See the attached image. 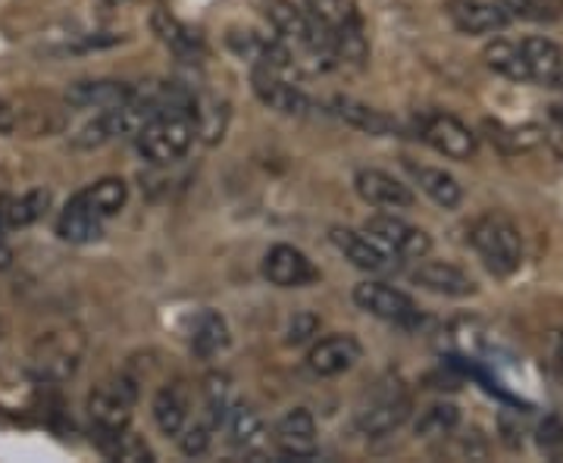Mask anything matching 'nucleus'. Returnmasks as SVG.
Instances as JSON below:
<instances>
[{
	"label": "nucleus",
	"instance_id": "obj_37",
	"mask_svg": "<svg viewBox=\"0 0 563 463\" xmlns=\"http://www.w3.org/2000/svg\"><path fill=\"white\" fill-rule=\"evenodd\" d=\"M317 332H320V317H317V313H310V310H301V313H295V317H291V322H288L285 344L298 348V344L310 342Z\"/></svg>",
	"mask_w": 563,
	"mask_h": 463
},
{
	"label": "nucleus",
	"instance_id": "obj_19",
	"mask_svg": "<svg viewBox=\"0 0 563 463\" xmlns=\"http://www.w3.org/2000/svg\"><path fill=\"white\" fill-rule=\"evenodd\" d=\"M129 101H132V85L129 81L88 79L66 88V103L79 107V110H98V113H103V110H113V107Z\"/></svg>",
	"mask_w": 563,
	"mask_h": 463
},
{
	"label": "nucleus",
	"instance_id": "obj_35",
	"mask_svg": "<svg viewBox=\"0 0 563 463\" xmlns=\"http://www.w3.org/2000/svg\"><path fill=\"white\" fill-rule=\"evenodd\" d=\"M510 20L523 22H551L558 20L561 0H501Z\"/></svg>",
	"mask_w": 563,
	"mask_h": 463
},
{
	"label": "nucleus",
	"instance_id": "obj_3",
	"mask_svg": "<svg viewBox=\"0 0 563 463\" xmlns=\"http://www.w3.org/2000/svg\"><path fill=\"white\" fill-rule=\"evenodd\" d=\"M470 244L483 257L488 273L514 276L523 263V235L514 222L501 213H485L470 229Z\"/></svg>",
	"mask_w": 563,
	"mask_h": 463
},
{
	"label": "nucleus",
	"instance_id": "obj_47",
	"mask_svg": "<svg viewBox=\"0 0 563 463\" xmlns=\"http://www.w3.org/2000/svg\"><path fill=\"white\" fill-rule=\"evenodd\" d=\"M561 3H563V0H561Z\"/></svg>",
	"mask_w": 563,
	"mask_h": 463
},
{
	"label": "nucleus",
	"instance_id": "obj_14",
	"mask_svg": "<svg viewBox=\"0 0 563 463\" xmlns=\"http://www.w3.org/2000/svg\"><path fill=\"white\" fill-rule=\"evenodd\" d=\"M354 191L361 195L363 203L369 207H379V210H407L413 207V191L410 185H404L401 179H395L391 173L385 169H357L354 176Z\"/></svg>",
	"mask_w": 563,
	"mask_h": 463
},
{
	"label": "nucleus",
	"instance_id": "obj_18",
	"mask_svg": "<svg viewBox=\"0 0 563 463\" xmlns=\"http://www.w3.org/2000/svg\"><path fill=\"white\" fill-rule=\"evenodd\" d=\"M151 414H154V423H157L163 436L176 439L188 423V417H191V388H188V383L173 379V383L163 385L161 392L154 395Z\"/></svg>",
	"mask_w": 563,
	"mask_h": 463
},
{
	"label": "nucleus",
	"instance_id": "obj_34",
	"mask_svg": "<svg viewBox=\"0 0 563 463\" xmlns=\"http://www.w3.org/2000/svg\"><path fill=\"white\" fill-rule=\"evenodd\" d=\"M492 142L501 147L504 154H520V151H532L544 142V125L539 122H526V125H495Z\"/></svg>",
	"mask_w": 563,
	"mask_h": 463
},
{
	"label": "nucleus",
	"instance_id": "obj_15",
	"mask_svg": "<svg viewBox=\"0 0 563 463\" xmlns=\"http://www.w3.org/2000/svg\"><path fill=\"white\" fill-rule=\"evenodd\" d=\"M363 357V348L361 342L354 339V335H329V339H320V342L310 348V354H307V366H310V373L313 376H320V379H332V376H342L347 373L354 363Z\"/></svg>",
	"mask_w": 563,
	"mask_h": 463
},
{
	"label": "nucleus",
	"instance_id": "obj_1",
	"mask_svg": "<svg viewBox=\"0 0 563 463\" xmlns=\"http://www.w3.org/2000/svg\"><path fill=\"white\" fill-rule=\"evenodd\" d=\"M303 10L310 13V20L317 22L320 29H325L339 63L361 66L369 57V44H366V29H363L357 0H307Z\"/></svg>",
	"mask_w": 563,
	"mask_h": 463
},
{
	"label": "nucleus",
	"instance_id": "obj_5",
	"mask_svg": "<svg viewBox=\"0 0 563 463\" xmlns=\"http://www.w3.org/2000/svg\"><path fill=\"white\" fill-rule=\"evenodd\" d=\"M81 357H85V335L76 329H57L41 335L29 351V373L38 383H66L69 376H76Z\"/></svg>",
	"mask_w": 563,
	"mask_h": 463
},
{
	"label": "nucleus",
	"instance_id": "obj_25",
	"mask_svg": "<svg viewBox=\"0 0 563 463\" xmlns=\"http://www.w3.org/2000/svg\"><path fill=\"white\" fill-rule=\"evenodd\" d=\"M407 173L413 176V181L420 185V191L426 198L444 207V210H454L463 201L461 181L454 179L451 173H444L439 166H422V163H407Z\"/></svg>",
	"mask_w": 563,
	"mask_h": 463
},
{
	"label": "nucleus",
	"instance_id": "obj_4",
	"mask_svg": "<svg viewBox=\"0 0 563 463\" xmlns=\"http://www.w3.org/2000/svg\"><path fill=\"white\" fill-rule=\"evenodd\" d=\"M195 139H198V129H195L191 113H157L144 122V129L135 135V147L147 163L173 166L191 151Z\"/></svg>",
	"mask_w": 563,
	"mask_h": 463
},
{
	"label": "nucleus",
	"instance_id": "obj_38",
	"mask_svg": "<svg viewBox=\"0 0 563 463\" xmlns=\"http://www.w3.org/2000/svg\"><path fill=\"white\" fill-rule=\"evenodd\" d=\"M498 429H501V439L510 451H520L523 448V439L529 429H526V420L520 417V410H501Z\"/></svg>",
	"mask_w": 563,
	"mask_h": 463
},
{
	"label": "nucleus",
	"instance_id": "obj_40",
	"mask_svg": "<svg viewBox=\"0 0 563 463\" xmlns=\"http://www.w3.org/2000/svg\"><path fill=\"white\" fill-rule=\"evenodd\" d=\"M457 454H461L463 461H485L488 458V444L485 439L473 429V432H466V436H457Z\"/></svg>",
	"mask_w": 563,
	"mask_h": 463
},
{
	"label": "nucleus",
	"instance_id": "obj_12",
	"mask_svg": "<svg viewBox=\"0 0 563 463\" xmlns=\"http://www.w3.org/2000/svg\"><path fill=\"white\" fill-rule=\"evenodd\" d=\"M263 279L276 288H303L317 283L320 269L295 244H273L263 257Z\"/></svg>",
	"mask_w": 563,
	"mask_h": 463
},
{
	"label": "nucleus",
	"instance_id": "obj_2",
	"mask_svg": "<svg viewBox=\"0 0 563 463\" xmlns=\"http://www.w3.org/2000/svg\"><path fill=\"white\" fill-rule=\"evenodd\" d=\"M413 414V398L398 379H379L357 404L354 426L369 439H383L398 432Z\"/></svg>",
	"mask_w": 563,
	"mask_h": 463
},
{
	"label": "nucleus",
	"instance_id": "obj_33",
	"mask_svg": "<svg viewBox=\"0 0 563 463\" xmlns=\"http://www.w3.org/2000/svg\"><path fill=\"white\" fill-rule=\"evenodd\" d=\"M232 404H235V395H232L229 376L210 373L203 379V420H210V423L220 429L225 423V417H229V410H232Z\"/></svg>",
	"mask_w": 563,
	"mask_h": 463
},
{
	"label": "nucleus",
	"instance_id": "obj_42",
	"mask_svg": "<svg viewBox=\"0 0 563 463\" xmlns=\"http://www.w3.org/2000/svg\"><path fill=\"white\" fill-rule=\"evenodd\" d=\"M13 132H20V110L0 98V135H13Z\"/></svg>",
	"mask_w": 563,
	"mask_h": 463
},
{
	"label": "nucleus",
	"instance_id": "obj_20",
	"mask_svg": "<svg viewBox=\"0 0 563 463\" xmlns=\"http://www.w3.org/2000/svg\"><path fill=\"white\" fill-rule=\"evenodd\" d=\"M329 107H332L335 120H342L344 125L357 129L369 139H388V135L398 132V120L383 113V110H376V107H369V103L354 101V98H335Z\"/></svg>",
	"mask_w": 563,
	"mask_h": 463
},
{
	"label": "nucleus",
	"instance_id": "obj_17",
	"mask_svg": "<svg viewBox=\"0 0 563 463\" xmlns=\"http://www.w3.org/2000/svg\"><path fill=\"white\" fill-rule=\"evenodd\" d=\"M410 279H413V285H420L432 295H442V298H470V295H476V279L470 273H463L461 266H454V263H420L410 273Z\"/></svg>",
	"mask_w": 563,
	"mask_h": 463
},
{
	"label": "nucleus",
	"instance_id": "obj_30",
	"mask_svg": "<svg viewBox=\"0 0 563 463\" xmlns=\"http://www.w3.org/2000/svg\"><path fill=\"white\" fill-rule=\"evenodd\" d=\"M485 66L495 69L498 76L510 81H523L529 85V73H526V60L523 51H520V41H507V38H495L488 47H485Z\"/></svg>",
	"mask_w": 563,
	"mask_h": 463
},
{
	"label": "nucleus",
	"instance_id": "obj_16",
	"mask_svg": "<svg viewBox=\"0 0 563 463\" xmlns=\"http://www.w3.org/2000/svg\"><path fill=\"white\" fill-rule=\"evenodd\" d=\"M448 13L463 35H495L510 25L501 0H451Z\"/></svg>",
	"mask_w": 563,
	"mask_h": 463
},
{
	"label": "nucleus",
	"instance_id": "obj_9",
	"mask_svg": "<svg viewBox=\"0 0 563 463\" xmlns=\"http://www.w3.org/2000/svg\"><path fill=\"white\" fill-rule=\"evenodd\" d=\"M420 139L435 154H442L448 161H470V157H476V151H479V142H476V132L461 122L457 117H451V113H429V117H422L420 120Z\"/></svg>",
	"mask_w": 563,
	"mask_h": 463
},
{
	"label": "nucleus",
	"instance_id": "obj_29",
	"mask_svg": "<svg viewBox=\"0 0 563 463\" xmlns=\"http://www.w3.org/2000/svg\"><path fill=\"white\" fill-rule=\"evenodd\" d=\"M457 426H461V407L451 401H439L422 410L413 432H417V439H426V442H444L457 432Z\"/></svg>",
	"mask_w": 563,
	"mask_h": 463
},
{
	"label": "nucleus",
	"instance_id": "obj_27",
	"mask_svg": "<svg viewBox=\"0 0 563 463\" xmlns=\"http://www.w3.org/2000/svg\"><path fill=\"white\" fill-rule=\"evenodd\" d=\"M81 201L88 203V210L91 213H98L103 222L110 220V217H117L125 201H129V185L117 176H107V179L91 181L88 188H81L76 191Z\"/></svg>",
	"mask_w": 563,
	"mask_h": 463
},
{
	"label": "nucleus",
	"instance_id": "obj_41",
	"mask_svg": "<svg viewBox=\"0 0 563 463\" xmlns=\"http://www.w3.org/2000/svg\"><path fill=\"white\" fill-rule=\"evenodd\" d=\"M544 144L558 154L563 161V117L561 113H554L551 120H548V125H544Z\"/></svg>",
	"mask_w": 563,
	"mask_h": 463
},
{
	"label": "nucleus",
	"instance_id": "obj_39",
	"mask_svg": "<svg viewBox=\"0 0 563 463\" xmlns=\"http://www.w3.org/2000/svg\"><path fill=\"white\" fill-rule=\"evenodd\" d=\"M536 442L542 451L548 454H554V451H561L563 448V420L558 414H551V417H544L542 423L536 426Z\"/></svg>",
	"mask_w": 563,
	"mask_h": 463
},
{
	"label": "nucleus",
	"instance_id": "obj_43",
	"mask_svg": "<svg viewBox=\"0 0 563 463\" xmlns=\"http://www.w3.org/2000/svg\"><path fill=\"white\" fill-rule=\"evenodd\" d=\"M13 263V251H10V244L3 242V232H0V269H7Z\"/></svg>",
	"mask_w": 563,
	"mask_h": 463
},
{
	"label": "nucleus",
	"instance_id": "obj_21",
	"mask_svg": "<svg viewBox=\"0 0 563 463\" xmlns=\"http://www.w3.org/2000/svg\"><path fill=\"white\" fill-rule=\"evenodd\" d=\"M520 51H523L526 73L532 85H544V88H554L563 73V51L551 38H532L520 41Z\"/></svg>",
	"mask_w": 563,
	"mask_h": 463
},
{
	"label": "nucleus",
	"instance_id": "obj_44",
	"mask_svg": "<svg viewBox=\"0 0 563 463\" xmlns=\"http://www.w3.org/2000/svg\"><path fill=\"white\" fill-rule=\"evenodd\" d=\"M558 357H561V363H563V335H561V342H558Z\"/></svg>",
	"mask_w": 563,
	"mask_h": 463
},
{
	"label": "nucleus",
	"instance_id": "obj_23",
	"mask_svg": "<svg viewBox=\"0 0 563 463\" xmlns=\"http://www.w3.org/2000/svg\"><path fill=\"white\" fill-rule=\"evenodd\" d=\"M57 235L69 244H91L103 235V220L88 210L79 195H73L57 217Z\"/></svg>",
	"mask_w": 563,
	"mask_h": 463
},
{
	"label": "nucleus",
	"instance_id": "obj_22",
	"mask_svg": "<svg viewBox=\"0 0 563 463\" xmlns=\"http://www.w3.org/2000/svg\"><path fill=\"white\" fill-rule=\"evenodd\" d=\"M51 210V191L47 188H32L22 195H10L0 201V229L3 232H16V229H29L38 220H44V213Z\"/></svg>",
	"mask_w": 563,
	"mask_h": 463
},
{
	"label": "nucleus",
	"instance_id": "obj_31",
	"mask_svg": "<svg viewBox=\"0 0 563 463\" xmlns=\"http://www.w3.org/2000/svg\"><path fill=\"white\" fill-rule=\"evenodd\" d=\"M98 448L110 461H125V463H147L154 461V451L147 448V442L135 436L132 429H120V432H95Z\"/></svg>",
	"mask_w": 563,
	"mask_h": 463
},
{
	"label": "nucleus",
	"instance_id": "obj_11",
	"mask_svg": "<svg viewBox=\"0 0 563 463\" xmlns=\"http://www.w3.org/2000/svg\"><path fill=\"white\" fill-rule=\"evenodd\" d=\"M269 439H273V444H276V451H279L282 458H288V461H310L320 451V442H317V420L303 407H295L282 420H276Z\"/></svg>",
	"mask_w": 563,
	"mask_h": 463
},
{
	"label": "nucleus",
	"instance_id": "obj_24",
	"mask_svg": "<svg viewBox=\"0 0 563 463\" xmlns=\"http://www.w3.org/2000/svg\"><path fill=\"white\" fill-rule=\"evenodd\" d=\"M151 29H154V35L179 57V60H195V57H201L203 54V38L191 29V25H185L181 20H176L173 13H166V10H157L154 16H151Z\"/></svg>",
	"mask_w": 563,
	"mask_h": 463
},
{
	"label": "nucleus",
	"instance_id": "obj_46",
	"mask_svg": "<svg viewBox=\"0 0 563 463\" xmlns=\"http://www.w3.org/2000/svg\"><path fill=\"white\" fill-rule=\"evenodd\" d=\"M0 232H3V229H0Z\"/></svg>",
	"mask_w": 563,
	"mask_h": 463
},
{
	"label": "nucleus",
	"instance_id": "obj_7",
	"mask_svg": "<svg viewBox=\"0 0 563 463\" xmlns=\"http://www.w3.org/2000/svg\"><path fill=\"white\" fill-rule=\"evenodd\" d=\"M363 232L383 244L385 251H391L395 257H401V261H426L429 251H432V239L422 232L420 225H410L395 213L369 217L363 222Z\"/></svg>",
	"mask_w": 563,
	"mask_h": 463
},
{
	"label": "nucleus",
	"instance_id": "obj_10",
	"mask_svg": "<svg viewBox=\"0 0 563 463\" xmlns=\"http://www.w3.org/2000/svg\"><path fill=\"white\" fill-rule=\"evenodd\" d=\"M354 304L363 313L376 317V320L395 322V326H417L420 310L410 295H404L401 288L385 283H361L354 285Z\"/></svg>",
	"mask_w": 563,
	"mask_h": 463
},
{
	"label": "nucleus",
	"instance_id": "obj_26",
	"mask_svg": "<svg viewBox=\"0 0 563 463\" xmlns=\"http://www.w3.org/2000/svg\"><path fill=\"white\" fill-rule=\"evenodd\" d=\"M225 429H229V439L232 444L239 448V451H257L263 442H266V423H263V417L254 410V407H247V404H232V410H229V417H225Z\"/></svg>",
	"mask_w": 563,
	"mask_h": 463
},
{
	"label": "nucleus",
	"instance_id": "obj_8",
	"mask_svg": "<svg viewBox=\"0 0 563 463\" xmlns=\"http://www.w3.org/2000/svg\"><path fill=\"white\" fill-rule=\"evenodd\" d=\"M329 242L342 254L351 266H357L363 273L373 276H385V273H398L401 269V257H395L391 251H385L376 239H369L366 232L347 229V225H332L329 229Z\"/></svg>",
	"mask_w": 563,
	"mask_h": 463
},
{
	"label": "nucleus",
	"instance_id": "obj_13",
	"mask_svg": "<svg viewBox=\"0 0 563 463\" xmlns=\"http://www.w3.org/2000/svg\"><path fill=\"white\" fill-rule=\"evenodd\" d=\"M251 88H254V95L261 98L263 107L276 110L282 117H307L310 107H313V101H310L288 76L269 73V69H263V66H254V69H251Z\"/></svg>",
	"mask_w": 563,
	"mask_h": 463
},
{
	"label": "nucleus",
	"instance_id": "obj_6",
	"mask_svg": "<svg viewBox=\"0 0 563 463\" xmlns=\"http://www.w3.org/2000/svg\"><path fill=\"white\" fill-rule=\"evenodd\" d=\"M139 404V385L132 376H113L88 395V417L95 432H120L132 426V410Z\"/></svg>",
	"mask_w": 563,
	"mask_h": 463
},
{
	"label": "nucleus",
	"instance_id": "obj_45",
	"mask_svg": "<svg viewBox=\"0 0 563 463\" xmlns=\"http://www.w3.org/2000/svg\"><path fill=\"white\" fill-rule=\"evenodd\" d=\"M107 3H122V0H107Z\"/></svg>",
	"mask_w": 563,
	"mask_h": 463
},
{
	"label": "nucleus",
	"instance_id": "obj_36",
	"mask_svg": "<svg viewBox=\"0 0 563 463\" xmlns=\"http://www.w3.org/2000/svg\"><path fill=\"white\" fill-rule=\"evenodd\" d=\"M213 432H217V426L210 423V420H195V423H185L179 436V448L181 454H188V458H201L210 451V444H213Z\"/></svg>",
	"mask_w": 563,
	"mask_h": 463
},
{
	"label": "nucleus",
	"instance_id": "obj_28",
	"mask_svg": "<svg viewBox=\"0 0 563 463\" xmlns=\"http://www.w3.org/2000/svg\"><path fill=\"white\" fill-rule=\"evenodd\" d=\"M225 348H229V322L222 320L217 310H203L191 329V351L201 361H213Z\"/></svg>",
	"mask_w": 563,
	"mask_h": 463
},
{
	"label": "nucleus",
	"instance_id": "obj_32",
	"mask_svg": "<svg viewBox=\"0 0 563 463\" xmlns=\"http://www.w3.org/2000/svg\"><path fill=\"white\" fill-rule=\"evenodd\" d=\"M195 129H198V139L203 144H220L225 135V125H229V103L213 98V95H198L195 101Z\"/></svg>",
	"mask_w": 563,
	"mask_h": 463
}]
</instances>
